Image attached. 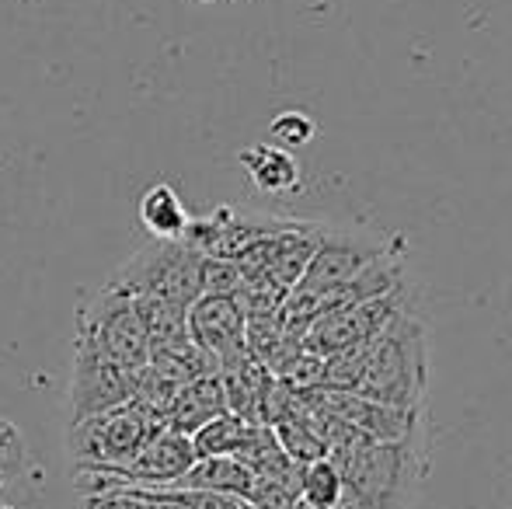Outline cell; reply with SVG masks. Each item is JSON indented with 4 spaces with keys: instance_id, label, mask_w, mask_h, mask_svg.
<instances>
[{
    "instance_id": "27",
    "label": "cell",
    "mask_w": 512,
    "mask_h": 509,
    "mask_svg": "<svg viewBox=\"0 0 512 509\" xmlns=\"http://www.w3.org/2000/svg\"><path fill=\"white\" fill-rule=\"evenodd\" d=\"M0 489H4V482H0Z\"/></svg>"
},
{
    "instance_id": "25",
    "label": "cell",
    "mask_w": 512,
    "mask_h": 509,
    "mask_svg": "<svg viewBox=\"0 0 512 509\" xmlns=\"http://www.w3.org/2000/svg\"><path fill=\"white\" fill-rule=\"evenodd\" d=\"M0 509H21V506H4V503H0Z\"/></svg>"
},
{
    "instance_id": "20",
    "label": "cell",
    "mask_w": 512,
    "mask_h": 509,
    "mask_svg": "<svg viewBox=\"0 0 512 509\" xmlns=\"http://www.w3.org/2000/svg\"><path fill=\"white\" fill-rule=\"evenodd\" d=\"M28 471V447L21 440L18 426L7 419H0V482H11V478H21Z\"/></svg>"
},
{
    "instance_id": "23",
    "label": "cell",
    "mask_w": 512,
    "mask_h": 509,
    "mask_svg": "<svg viewBox=\"0 0 512 509\" xmlns=\"http://www.w3.org/2000/svg\"><path fill=\"white\" fill-rule=\"evenodd\" d=\"M81 509H147V506L133 492H95V496H84Z\"/></svg>"
},
{
    "instance_id": "12",
    "label": "cell",
    "mask_w": 512,
    "mask_h": 509,
    "mask_svg": "<svg viewBox=\"0 0 512 509\" xmlns=\"http://www.w3.org/2000/svg\"><path fill=\"white\" fill-rule=\"evenodd\" d=\"M216 377H220L223 394H227V412L237 415V419H244V422L265 426V422H262L265 394H269V387H272L276 377H272L269 370H265L262 363H258L255 356H248V353L220 363Z\"/></svg>"
},
{
    "instance_id": "8",
    "label": "cell",
    "mask_w": 512,
    "mask_h": 509,
    "mask_svg": "<svg viewBox=\"0 0 512 509\" xmlns=\"http://www.w3.org/2000/svg\"><path fill=\"white\" fill-rule=\"evenodd\" d=\"M140 374L105 360L88 342H77L74 377H70V415H74V422L133 401L136 387H140Z\"/></svg>"
},
{
    "instance_id": "24",
    "label": "cell",
    "mask_w": 512,
    "mask_h": 509,
    "mask_svg": "<svg viewBox=\"0 0 512 509\" xmlns=\"http://www.w3.org/2000/svg\"><path fill=\"white\" fill-rule=\"evenodd\" d=\"M115 492H133L136 499H143L147 509H192V506H185L171 489H115Z\"/></svg>"
},
{
    "instance_id": "16",
    "label": "cell",
    "mask_w": 512,
    "mask_h": 509,
    "mask_svg": "<svg viewBox=\"0 0 512 509\" xmlns=\"http://www.w3.org/2000/svg\"><path fill=\"white\" fill-rule=\"evenodd\" d=\"M168 489H209V492H227L248 503L251 489H255V475L244 468L237 457H196L189 471Z\"/></svg>"
},
{
    "instance_id": "28",
    "label": "cell",
    "mask_w": 512,
    "mask_h": 509,
    "mask_svg": "<svg viewBox=\"0 0 512 509\" xmlns=\"http://www.w3.org/2000/svg\"><path fill=\"white\" fill-rule=\"evenodd\" d=\"M206 4H213V0H206Z\"/></svg>"
},
{
    "instance_id": "19",
    "label": "cell",
    "mask_w": 512,
    "mask_h": 509,
    "mask_svg": "<svg viewBox=\"0 0 512 509\" xmlns=\"http://www.w3.org/2000/svg\"><path fill=\"white\" fill-rule=\"evenodd\" d=\"M244 276H241V265L227 262V258H199V290L203 293H227L234 297L241 290Z\"/></svg>"
},
{
    "instance_id": "14",
    "label": "cell",
    "mask_w": 512,
    "mask_h": 509,
    "mask_svg": "<svg viewBox=\"0 0 512 509\" xmlns=\"http://www.w3.org/2000/svg\"><path fill=\"white\" fill-rule=\"evenodd\" d=\"M227 412V394H223V384L216 374H203L196 381L182 384L171 401V412H168V429L175 433L192 436L199 426H206L209 419Z\"/></svg>"
},
{
    "instance_id": "3",
    "label": "cell",
    "mask_w": 512,
    "mask_h": 509,
    "mask_svg": "<svg viewBox=\"0 0 512 509\" xmlns=\"http://www.w3.org/2000/svg\"><path fill=\"white\" fill-rule=\"evenodd\" d=\"M77 342H88L105 360L136 374L150 363V339L133 293H126L112 279L91 290L77 307Z\"/></svg>"
},
{
    "instance_id": "2",
    "label": "cell",
    "mask_w": 512,
    "mask_h": 509,
    "mask_svg": "<svg viewBox=\"0 0 512 509\" xmlns=\"http://www.w3.org/2000/svg\"><path fill=\"white\" fill-rule=\"evenodd\" d=\"M425 387H429V335L425 321L418 318V307L411 304L377 335L356 394L384 405L422 408Z\"/></svg>"
},
{
    "instance_id": "15",
    "label": "cell",
    "mask_w": 512,
    "mask_h": 509,
    "mask_svg": "<svg viewBox=\"0 0 512 509\" xmlns=\"http://www.w3.org/2000/svg\"><path fill=\"white\" fill-rule=\"evenodd\" d=\"M136 213H140L143 231H147L154 241H182L185 231H189V224H192L182 196H178V189L168 182L150 185V189L140 196Z\"/></svg>"
},
{
    "instance_id": "1",
    "label": "cell",
    "mask_w": 512,
    "mask_h": 509,
    "mask_svg": "<svg viewBox=\"0 0 512 509\" xmlns=\"http://www.w3.org/2000/svg\"><path fill=\"white\" fill-rule=\"evenodd\" d=\"M425 433L398 443L356 440L331 450V464L366 509H408L411 492L425 471Z\"/></svg>"
},
{
    "instance_id": "17",
    "label": "cell",
    "mask_w": 512,
    "mask_h": 509,
    "mask_svg": "<svg viewBox=\"0 0 512 509\" xmlns=\"http://www.w3.org/2000/svg\"><path fill=\"white\" fill-rule=\"evenodd\" d=\"M251 426H255V422H244V419H237V415L223 412L189 436L192 450H196V457H234L237 450H241V443L248 440Z\"/></svg>"
},
{
    "instance_id": "10",
    "label": "cell",
    "mask_w": 512,
    "mask_h": 509,
    "mask_svg": "<svg viewBox=\"0 0 512 509\" xmlns=\"http://www.w3.org/2000/svg\"><path fill=\"white\" fill-rule=\"evenodd\" d=\"M286 224H290V220L265 217V213H241V210H234V206H220V210H213L209 217L192 220L182 241L206 258H227V262H237L255 241L283 231Z\"/></svg>"
},
{
    "instance_id": "21",
    "label": "cell",
    "mask_w": 512,
    "mask_h": 509,
    "mask_svg": "<svg viewBox=\"0 0 512 509\" xmlns=\"http://www.w3.org/2000/svg\"><path fill=\"white\" fill-rule=\"evenodd\" d=\"M314 133H317L314 119H310L307 112H297V109L279 112V116L269 123V136L276 140V147H286V150L304 147V143L314 140Z\"/></svg>"
},
{
    "instance_id": "9",
    "label": "cell",
    "mask_w": 512,
    "mask_h": 509,
    "mask_svg": "<svg viewBox=\"0 0 512 509\" xmlns=\"http://www.w3.org/2000/svg\"><path fill=\"white\" fill-rule=\"evenodd\" d=\"M314 394L321 398L324 408H331L338 419L349 422L366 440L398 443V440H411V436L425 433L422 408L384 405V401L363 398V394H356V391H331V387H314Z\"/></svg>"
},
{
    "instance_id": "6",
    "label": "cell",
    "mask_w": 512,
    "mask_h": 509,
    "mask_svg": "<svg viewBox=\"0 0 512 509\" xmlns=\"http://www.w3.org/2000/svg\"><path fill=\"white\" fill-rule=\"evenodd\" d=\"M411 304H415V297H411L408 279H405V283L394 286V290L384 293V297H373V300H363V304L328 311L307 328L304 349L314 356H331V353H338V349H349V346H356V342H366V339H373V335L384 332V328Z\"/></svg>"
},
{
    "instance_id": "22",
    "label": "cell",
    "mask_w": 512,
    "mask_h": 509,
    "mask_svg": "<svg viewBox=\"0 0 512 509\" xmlns=\"http://www.w3.org/2000/svg\"><path fill=\"white\" fill-rule=\"evenodd\" d=\"M185 506L192 509H241L244 499L227 496V492H209V489H171Z\"/></svg>"
},
{
    "instance_id": "5",
    "label": "cell",
    "mask_w": 512,
    "mask_h": 509,
    "mask_svg": "<svg viewBox=\"0 0 512 509\" xmlns=\"http://www.w3.org/2000/svg\"><path fill=\"white\" fill-rule=\"evenodd\" d=\"M199 255L185 241H154L150 248L136 252L112 276L133 297H157L189 311L203 290H199Z\"/></svg>"
},
{
    "instance_id": "13",
    "label": "cell",
    "mask_w": 512,
    "mask_h": 509,
    "mask_svg": "<svg viewBox=\"0 0 512 509\" xmlns=\"http://www.w3.org/2000/svg\"><path fill=\"white\" fill-rule=\"evenodd\" d=\"M241 168L248 171L251 185L258 192H269V196H286V192L300 189V161L290 154L286 147H276V143H251V147L241 150Z\"/></svg>"
},
{
    "instance_id": "18",
    "label": "cell",
    "mask_w": 512,
    "mask_h": 509,
    "mask_svg": "<svg viewBox=\"0 0 512 509\" xmlns=\"http://www.w3.org/2000/svg\"><path fill=\"white\" fill-rule=\"evenodd\" d=\"M345 496V482L342 471L331 464V457L321 461H310L300 468V503L314 506V509H331L338 506V499Z\"/></svg>"
},
{
    "instance_id": "7",
    "label": "cell",
    "mask_w": 512,
    "mask_h": 509,
    "mask_svg": "<svg viewBox=\"0 0 512 509\" xmlns=\"http://www.w3.org/2000/svg\"><path fill=\"white\" fill-rule=\"evenodd\" d=\"M391 245H394V238H380V234H373V231L321 224L310 265L293 290L317 293V297H321V293L335 290L338 283L352 279L363 265H370L373 258L384 255Z\"/></svg>"
},
{
    "instance_id": "4",
    "label": "cell",
    "mask_w": 512,
    "mask_h": 509,
    "mask_svg": "<svg viewBox=\"0 0 512 509\" xmlns=\"http://www.w3.org/2000/svg\"><path fill=\"white\" fill-rule=\"evenodd\" d=\"M161 429L168 426L150 419L136 401H126L119 408H108V412L74 422L67 433V447L77 468L115 471V468H126L147 447L150 436H157Z\"/></svg>"
},
{
    "instance_id": "26",
    "label": "cell",
    "mask_w": 512,
    "mask_h": 509,
    "mask_svg": "<svg viewBox=\"0 0 512 509\" xmlns=\"http://www.w3.org/2000/svg\"><path fill=\"white\" fill-rule=\"evenodd\" d=\"M241 509H258V506H251V503H244V506H241Z\"/></svg>"
},
{
    "instance_id": "11",
    "label": "cell",
    "mask_w": 512,
    "mask_h": 509,
    "mask_svg": "<svg viewBox=\"0 0 512 509\" xmlns=\"http://www.w3.org/2000/svg\"><path fill=\"white\" fill-rule=\"evenodd\" d=\"M244 328H248V318H244L241 304L227 293H203L185 311V332L203 353L213 356L216 370H220V363L248 353L244 349Z\"/></svg>"
}]
</instances>
